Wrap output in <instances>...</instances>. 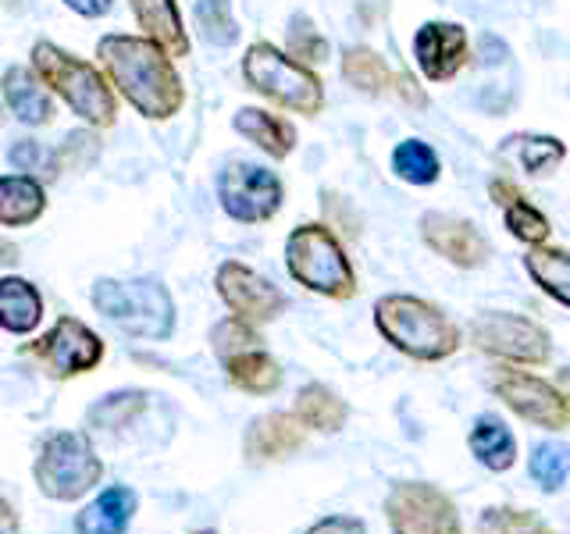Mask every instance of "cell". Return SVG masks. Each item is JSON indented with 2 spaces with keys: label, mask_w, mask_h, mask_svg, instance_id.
I'll return each instance as SVG.
<instances>
[{
  "label": "cell",
  "mask_w": 570,
  "mask_h": 534,
  "mask_svg": "<svg viewBox=\"0 0 570 534\" xmlns=\"http://www.w3.org/2000/svg\"><path fill=\"white\" fill-rule=\"evenodd\" d=\"M97 65L115 97L147 121H171L186 107V82L168 50L142 32H107L97 40Z\"/></svg>",
  "instance_id": "cell-1"
},
{
  "label": "cell",
  "mask_w": 570,
  "mask_h": 534,
  "mask_svg": "<svg viewBox=\"0 0 570 534\" xmlns=\"http://www.w3.org/2000/svg\"><path fill=\"white\" fill-rule=\"evenodd\" d=\"M29 68L50 89V97H58L86 129H115L118 97L97 61L79 58L53 40H36L29 50Z\"/></svg>",
  "instance_id": "cell-2"
},
{
  "label": "cell",
  "mask_w": 570,
  "mask_h": 534,
  "mask_svg": "<svg viewBox=\"0 0 570 534\" xmlns=\"http://www.w3.org/2000/svg\"><path fill=\"white\" fill-rule=\"evenodd\" d=\"M374 328L382 332L392 349H400L410 360L435 364L460 349V328L442 314V307L421 296H382L374 303Z\"/></svg>",
  "instance_id": "cell-3"
},
{
  "label": "cell",
  "mask_w": 570,
  "mask_h": 534,
  "mask_svg": "<svg viewBox=\"0 0 570 534\" xmlns=\"http://www.w3.org/2000/svg\"><path fill=\"white\" fill-rule=\"evenodd\" d=\"M239 76L246 89H254L257 97H264L267 103H275L289 115L317 118L325 111V86H321L317 71L299 65L282 47L267 40H254L246 47L239 61Z\"/></svg>",
  "instance_id": "cell-4"
},
{
  "label": "cell",
  "mask_w": 570,
  "mask_h": 534,
  "mask_svg": "<svg viewBox=\"0 0 570 534\" xmlns=\"http://www.w3.org/2000/svg\"><path fill=\"white\" fill-rule=\"evenodd\" d=\"M94 307L132 338H168L175 332V303L157 278H100L94 285Z\"/></svg>",
  "instance_id": "cell-5"
},
{
  "label": "cell",
  "mask_w": 570,
  "mask_h": 534,
  "mask_svg": "<svg viewBox=\"0 0 570 534\" xmlns=\"http://www.w3.org/2000/svg\"><path fill=\"white\" fill-rule=\"evenodd\" d=\"M285 267L289 275L325 299H353L356 296V271L346 257L338 236L321 221L296 225L285 239Z\"/></svg>",
  "instance_id": "cell-6"
},
{
  "label": "cell",
  "mask_w": 570,
  "mask_h": 534,
  "mask_svg": "<svg viewBox=\"0 0 570 534\" xmlns=\"http://www.w3.org/2000/svg\"><path fill=\"white\" fill-rule=\"evenodd\" d=\"M104 477V463L94 453V445L86 442V435L61 432L47 438L36 459V481L40 492L58 498V503H71V498L86 495L89 488Z\"/></svg>",
  "instance_id": "cell-7"
},
{
  "label": "cell",
  "mask_w": 570,
  "mask_h": 534,
  "mask_svg": "<svg viewBox=\"0 0 570 534\" xmlns=\"http://www.w3.org/2000/svg\"><path fill=\"white\" fill-rule=\"evenodd\" d=\"M218 204L236 225H267L285 204V186L272 168L232 160L218 175Z\"/></svg>",
  "instance_id": "cell-8"
},
{
  "label": "cell",
  "mask_w": 570,
  "mask_h": 534,
  "mask_svg": "<svg viewBox=\"0 0 570 534\" xmlns=\"http://www.w3.org/2000/svg\"><path fill=\"white\" fill-rule=\"evenodd\" d=\"M471 343L481 353L499 356V360H510V364L542 367L552 356L549 332L539 325V320H531L524 314L489 310V314L474 317L471 320Z\"/></svg>",
  "instance_id": "cell-9"
},
{
  "label": "cell",
  "mask_w": 570,
  "mask_h": 534,
  "mask_svg": "<svg viewBox=\"0 0 570 534\" xmlns=\"http://www.w3.org/2000/svg\"><path fill=\"white\" fill-rule=\"evenodd\" d=\"M392 534H460L456 503L428 481H400L385 498Z\"/></svg>",
  "instance_id": "cell-10"
},
{
  "label": "cell",
  "mask_w": 570,
  "mask_h": 534,
  "mask_svg": "<svg viewBox=\"0 0 570 534\" xmlns=\"http://www.w3.org/2000/svg\"><path fill=\"white\" fill-rule=\"evenodd\" d=\"M29 353L43 364L50 378L65 382V378H76V374L94 370L104 360L107 346H104V338L89 325H82L79 317H58L53 328L29 346Z\"/></svg>",
  "instance_id": "cell-11"
},
{
  "label": "cell",
  "mask_w": 570,
  "mask_h": 534,
  "mask_svg": "<svg viewBox=\"0 0 570 534\" xmlns=\"http://www.w3.org/2000/svg\"><path fill=\"white\" fill-rule=\"evenodd\" d=\"M492 392L503 399L517 417H524L534 427H546V432H563L570 424V403L560 396V388L552 382L534 378L528 370H513V367H499L492 378Z\"/></svg>",
  "instance_id": "cell-12"
},
{
  "label": "cell",
  "mask_w": 570,
  "mask_h": 534,
  "mask_svg": "<svg viewBox=\"0 0 570 534\" xmlns=\"http://www.w3.org/2000/svg\"><path fill=\"white\" fill-rule=\"evenodd\" d=\"M214 289H218V296H222V303L228 307L232 317H239L254 328L282 317V310H285V296H282L278 285L267 281L261 271H254V267L243 264V260L218 264Z\"/></svg>",
  "instance_id": "cell-13"
},
{
  "label": "cell",
  "mask_w": 570,
  "mask_h": 534,
  "mask_svg": "<svg viewBox=\"0 0 570 534\" xmlns=\"http://www.w3.org/2000/svg\"><path fill=\"white\" fill-rule=\"evenodd\" d=\"M421 239L428 249H435L442 260L463 267V271H471V267H481L489 260V243L468 218H453V214H439V210L424 214Z\"/></svg>",
  "instance_id": "cell-14"
},
{
  "label": "cell",
  "mask_w": 570,
  "mask_h": 534,
  "mask_svg": "<svg viewBox=\"0 0 570 534\" xmlns=\"http://www.w3.org/2000/svg\"><path fill=\"white\" fill-rule=\"evenodd\" d=\"M414 58L428 82H445L468 65V32L456 22H424L414 36Z\"/></svg>",
  "instance_id": "cell-15"
},
{
  "label": "cell",
  "mask_w": 570,
  "mask_h": 534,
  "mask_svg": "<svg viewBox=\"0 0 570 534\" xmlns=\"http://www.w3.org/2000/svg\"><path fill=\"white\" fill-rule=\"evenodd\" d=\"M0 97H4L14 121H22L26 129H43V125H50L53 115H58L50 89L40 82V76H36L29 65L4 68V76H0Z\"/></svg>",
  "instance_id": "cell-16"
},
{
  "label": "cell",
  "mask_w": 570,
  "mask_h": 534,
  "mask_svg": "<svg viewBox=\"0 0 570 534\" xmlns=\"http://www.w3.org/2000/svg\"><path fill=\"white\" fill-rule=\"evenodd\" d=\"M136 18L139 32L154 40L160 50H168L171 58H189L193 40H189V29H186V18L178 0H125Z\"/></svg>",
  "instance_id": "cell-17"
},
{
  "label": "cell",
  "mask_w": 570,
  "mask_h": 534,
  "mask_svg": "<svg viewBox=\"0 0 570 534\" xmlns=\"http://www.w3.org/2000/svg\"><path fill=\"white\" fill-rule=\"evenodd\" d=\"M232 129L272 160H285L296 150V125L289 118L267 111V107H239L232 115Z\"/></svg>",
  "instance_id": "cell-18"
},
{
  "label": "cell",
  "mask_w": 570,
  "mask_h": 534,
  "mask_svg": "<svg viewBox=\"0 0 570 534\" xmlns=\"http://www.w3.org/2000/svg\"><path fill=\"white\" fill-rule=\"evenodd\" d=\"M47 182L26 171L0 175V228H29L47 214Z\"/></svg>",
  "instance_id": "cell-19"
},
{
  "label": "cell",
  "mask_w": 570,
  "mask_h": 534,
  "mask_svg": "<svg viewBox=\"0 0 570 534\" xmlns=\"http://www.w3.org/2000/svg\"><path fill=\"white\" fill-rule=\"evenodd\" d=\"M303 445V421L296 414H264L246 432V456L254 463L285 459Z\"/></svg>",
  "instance_id": "cell-20"
},
{
  "label": "cell",
  "mask_w": 570,
  "mask_h": 534,
  "mask_svg": "<svg viewBox=\"0 0 570 534\" xmlns=\"http://www.w3.org/2000/svg\"><path fill=\"white\" fill-rule=\"evenodd\" d=\"M489 192H492V200L503 207V218H507V228H510L513 239H521L528 246H542L549 239V218L531 200H524V192L513 182L495 178V182L489 186Z\"/></svg>",
  "instance_id": "cell-21"
},
{
  "label": "cell",
  "mask_w": 570,
  "mask_h": 534,
  "mask_svg": "<svg viewBox=\"0 0 570 534\" xmlns=\"http://www.w3.org/2000/svg\"><path fill=\"white\" fill-rule=\"evenodd\" d=\"M43 320V296L29 278H0V328L11 335H32Z\"/></svg>",
  "instance_id": "cell-22"
},
{
  "label": "cell",
  "mask_w": 570,
  "mask_h": 534,
  "mask_svg": "<svg viewBox=\"0 0 570 534\" xmlns=\"http://www.w3.org/2000/svg\"><path fill=\"white\" fill-rule=\"evenodd\" d=\"M468 445H471V453H474V459L481 463V467L495 471V474L510 471L513 459H517V438L495 414H481L474 421Z\"/></svg>",
  "instance_id": "cell-23"
},
{
  "label": "cell",
  "mask_w": 570,
  "mask_h": 534,
  "mask_svg": "<svg viewBox=\"0 0 570 534\" xmlns=\"http://www.w3.org/2000/svg\"><path fill=\"white\" fill-rule=\"evenodd\" d=\"M136 513L132 488H107L100 498H94L76 521L79 534H125Z\"/></svg>",
  "instance_id": "cell-24"
},
{
  "label": "cell",
  "mask_w": 570,
  "mask_h": 534,
  "mask_svg": "<svg viewBox=\"0 0 570 534\" xmlns=\"http://www.w3.org/2000/svg\"><path fill=\"white\" fill-rule=\"evenodd\" d=\"M225 370H228L232 385L243 388V392H254V396H267V392H275L282 385V367L264 346L246 349L239 356H228Z\"/></svg>",
  "instance_id": "cell-25"
},
{
  "label": "cell",
  "mask_w": 570,
  "mask_h": 534,
  "mask_svg": "<svg viewBox=\"0 0 570 534\" xmlns=\"http://www.w3.org/2000/svg\"><path fill=\"white\" fill-rule=\"evenodd\" d=\"M524 267L542 293H549L557 303L570 307V254L542 243V246H531V254L524 257Z\"/></svg>",
  "instance_id": "cell-26"
},
{
  "label": "cell",
  "mask_w": 570,
  "mask_h": 534,
  "mask_svg": "<svg viewBox=\"0 0 570 534\" xmlns=\"http://www.w3.org/2000/svg\"><path fill=\"white\" fill-rule=\"evenodd\" d=\"M346 403L335 396L325 385H303L296 396V417L303 421V427H314V432H338L346 424Z\"/></svg>",
  "instance_id": "cell-27"
},
{
  "label": "cell",
  "mask_w": 570,
  "mask_h": 534,
  "mask_svg": "<svg viewBox=\"0 0 570 534\" xmlns=\"http://www.w3.org/2000/svg\"><path fill=\"white\" fill-rule=\"evenodd\" d=\"M343 79L367 97H382L392 89V71L385 58L371 47H346L343 50Z\"/></svg>",
  "instance_id": "cell-28"
},
{
  "label": "cell",
  "mask_w": 570,
  "mask_h": 534,
  "mask_svg": "<svg viewBox=\"0 0 570 534\" xmlns=\"http://www.w3.org/2000/svg\"><path fill=\"white\" fill-rule=\"evenodd\" d=\"M503 150L513 154L517 165H521L528 175L557 171L563 165V157H567V147L557 136H510Z\"/></svg>",
  "instance_id": "cell-29"
},
{
  "label": "cell",
  "mask_w": 570,
  "mask_h": 534,
  "mask_svg": "<svg viewBox=\"0 0 570 534\" xmlns=\"http://www.w3.org/2000/svg\"><path fill=\"white\" fill-rule=\"evenodd\" d=\"M392 171L403 178L406 186H432L439 182V154L428 147L424 139H403L396 150H392Z\"/></svg>",
  "instance_id": "cell-30"
},
{
  "label": "cell",
  "mask_w": 570,
  "mask_h": 534,
  "mask_svg": "<svg viewBox=\"0 0 570 534\" xmlns=\"http://www.w3.org/2000/svg\"><path fill=\"white\" fill-rule=\"evenodd\" d=\"M193 18L210 47H232L239 40V26L232 18V0H193Z\"/></svg>",
  "instance_id": "cell-31"
},
{
  "label": "cell",
  "mask_w": 570,
  "mask_h": 534,
  "mask_svg": "<svg viewBox=\"0 0 570 534\" xmlns=\"http://www.w3.org/2000/svg\"><path fill=\"white\" fill-rule=\"evenodd\" d=\"M285 53L296 58L299 65H325L328 61V40L321 36V29L311 22L307 14H293L289 29H285Z\"/></svg>",
  "instance_id": "cell-32"
},
{
  "label": "cell",
  "mask_w": 570,
  "mask_h": 534,
  "mask_svg": "<svg viewBox=\"0 0 570 534\" xmlns=\"http://www.w3.org/2000/svg\"><path fill=\"white\" fill-rule=\"evenodd\" d=\"M528 471L534 477V485H539L542 492H560L563 481L570 474V449L560 442H542L531 449V459H528Z\"/></svg>",
  "instance_id": "cell-33"
},
{
  "label": "cell",
  "mask_w": 570,
  "mask_h": 534,
  "mask_svg": "<svg viewBox=\"0 0 570 534\" xmlns=\"http://www.w3.org/2000/svg\"><path fill=\"white\" fill-rule=\"evenodd\" d=\"M481 534H557L546 521H539L531 510H513V506H492L481 513L478 521Z\"/></svg>",
  "instance_id": "cell-34"
},
{
  "label": "cell",
  "mask_w": 570,
  "mask_h": 534,
  "mask_svg": "<svg viewBox=\"0 0 570 534\" xmlns=\"http://www.w3.org/2000/svg\"><path fill=\"white\" fill-rule=\"evenodd\" d=\"M8 160L18 171L40 178V182H53V178L61 175L58 150H47L43 142H36V139H18L14 147L8 150Z\"/></svg>",
  "instance_id": "cell-35"
},
{
  "label": "cell",
  "mask_w": 570,
  "mask_h": 534,
  "mask_svg": "<svg viewBox=\"0 0 570 534\" xmlns=\"http://www.w3.org/2000/svg\"><path fill=\"white\" fill-rule=\"evenodd\" d=\"M210 346H214V353L222 356V364H225L228 356H239L246 349H261L264 338L257 335L254 325H246V320L225 317V320H218V325L210 328Z\"/></svg>",
  "instance_id": "cell-36"
},
{
  "label": "cell",
  "mask_w": 570,
  "mask_h": 534,
  "mask_svg": "<svg viewBox=\"0 0 570 534\" xmlns=\"http://www.w3.org/2000/svg\"><path fill=\"white\" fill-rule=\"evenodd\" d=\"M142 403H147V392H115V396H107L89 409V421L97 427H121L139 414Z\"/></svg>",
  "instance_id": "cell-37"
},
{
  "label": "cell",
  "mask_w": 570,
  "mask_h": 534,
  "mask_svg": "<svg viewBox=\"0 0 570 534\" xmlns=\"http://www.w3.org/2000/svg\"><path fill=\"white\" fill-rule=\"evenodd\" d=\"M307 534H364V524L356 516H325Z\"/></svg>",
  "instance_id": "cell-38"
},
{
  "label": "cell",
  "mask_w": 570,
  "mask_h": 534,
  "mask_svg": "<svg viewBox=\"0 0 570 534\" xmlns=\"http://www.w3.org/2000/svg\"><path fill=\"white\" fill-rule=\"evenodd\" d=\"M61 4L68 11H76L79 18H104V14H111L115 0H61Z\"/></svg>",
  "instance_id": "cell-39"
},
{
  "label": "cell",
  "mask_w": 570,
  "mask_h": 534,
  "mask_svg": "<svg viewBox=\"0 0 570 534\" xmlns=\"http://www.w3.org/2000/svg\"><path fill=\"white\" fill-rule=\"evenodd\" d=\"M0 534H18V513L0 498Z\"/></svg>",
  "instance_id": "cell-40"
},
{
  "label": "cell",
  "mask_w": 570,
  "mask_h": 534,
  "mask_svg": "<svg viewBox=\"0 0 570 534\" xmlns=\"http://www.w3.org/2000/svg\"><path fill=\"white\" fill-rule=\"evenodd\" d=\"M11 264H18V246L0 239V267H11Z\"/></svg>",
  "instance_id": "cell-41"
},
{
  "label": "cell",
  "mask_w": 570,
  "mask_h": 534,
  "mask_svg": "<svg viewBox=\"0 0 570 534\" xmlns=\"http://www.w3.org/2000/svg\"><path fill=\"white\" fill-rule=\"evenodd\" d=\"M552 385H557V388H560V396L570 403V367L557 370V382H552Z\"/></svg>",
  "instance_id": "cell-42"
},
{
  "label": "cell",
  "mask_w": 570,
  "mask_h": 534,
  "mask_svg": "<svg viewBox=\"0 0 570 534\" xmlns=\"http://www.w3.org/2000/svg\"><path fill=\"white\" fill-rule=\"evenodd\" d=\"M200 534H214V531H200Z\"/></svg>",
  "instance_id": "cell-43"
}]
</instances>
